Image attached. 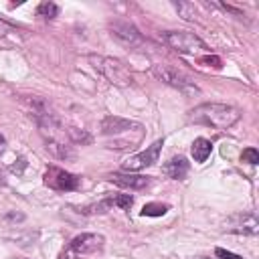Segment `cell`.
<instances>
[{"instance_id": "15", "label": "cell", "mask_w": 259, "mask_h": 259, "mask_svg": "<svg viewBox=\"0 0 259 259\" xmlns=\"http://www.w3.org/2000/svg\"><path fill=\"white\" fill-rule=\"evenodd\" d=\"M47 150H49L53 156L61 158V160H67V158H73V156H75V154H73V150H71L67 144H57V142H51V144H47Z\"/></svg>"}, {"instance_id": "18", "label": "cell", "mask_w": 259, "mask_h": 259, "mask_svg": "<svg viewBox=\"0 0 259 259\" xmlns=\"http://www.w3.org/2000/svg\"><path fill=\"white\" fill-rule=\"evenodd\" d=\"M36 12H38V16H42V18H55V16L59 14V6H57L55 2H42V4H38Z\"/></svg>"}, {"instance_id": "13", "label": "cell", "mask_w": 259, "mask_h": 259, "mask_svg": "<svg viewBox=\"0 0 259 259\" xmlns=\"http://www.w3.org/2000/svg\"><path fill=\"white\" fill-rule=\"evenodd\" d=\"M190 152H192L194 162H204V160L210 156V152H212V144H210L206 138H196V140L192 142Z\"/></svg>"}, {"instance_id": "5", "label": "cell", "mask_w": 259, "mask_h": 259, "mask_svg": "<svg viewBox=\"0 0 259 259\" xmlns=\"http://www.w3.org/2000/svg\"><path fill=\"white\" fill-rule=\"evenodd\" d=\"M103 247V237L95 233H81L75 239H71L69 247L61 251V259H79L83 255L95 253Z\"/></svg>"}, {"instance_id": "10", "label": "cell", "mask_w": 259, "mask_h": 259, "mask_svg": "<svg viewBox=\"0 0 259 259\" xmlns=\"http://www.w3.org/2000/svg\"><path fill=\"white\" fill-rule=\"evenodd\" d=\"M227 229L233 233H243V235H257L259 231V221L255 214L251 212H243V214H235L227 221Z\"/></svg>"}, {"instance_id": "7", "label": "cell", "mask_w": 259, "mask_h": 259, "mask_svg": "<svg viewBox=\"0 0 259 259\" xmlns=\"http://www.w3.org/2000/svg\"><path fill=\"white\" fill-rule=\"evenodd\" d=\"M42 182L53 188V190H61V192H67V190H75L79 188V178L59 166H49L45 176H42Z\"/></svg>"}, {"instance_id": "9", "label": "cell", "mask_w": 259, "mask_h": 259, "mask_svg": "<svg viewBox=\"0 0 259 259\" xmlns=\"http://www.w3.org/2000/svg\"><path fill=\"white\" fill-rule=\"evenodd\" d=\"M109 28H111V34L117 38V40H121L123 45H130V47H138V45H142L144 42V36H142V32L132 24V22H127V20H113L111 24H109Z\"/></svg>"}, {"instance_id": "6", "label": "cell", "mask_w": 259, "mask_h": 259, "mask_svg": "<svg viewBox=\"0 0 259 259\" xmlns=\"http://www.w3.org/2000/svg\"><path fill=\"white\" fill-rule=\"evenodd\" d=\"M152 71H154V75H156L160 81H164V83H168V85L180 89L182 93H198V87L194 85V81H192L188 75H184L182 71L174 69V67H168V65H154Z\"/></svg>"}, {"instance_id": "17", "label": "cell", "mask_w": 259, "mask_h": 259, "mask_svg": "<svg viewBox=\"0 0 259 259\" xmlns=\"http://www.w3.org/2000/svg\"><path fill=\"white\" fill-rule=\"evenodd\" d=\"M174 6H176V10L180 12L182 18H186V20H194V18H196V8H194V4H190V2H174Z\"/></svg>"}, {"instance_id": "19", "label": "cell", "mask_w": 259, "mask_h": 259, "mask_svg": "<svg viewBox=\"0 0 259 259\" xmlns=\"http://www.w3.org/2000/svg\"><path fill=\"white\" fill-rule=\"evenodd\" d=\"M111 200H113V204L119 206L121 210H130L132 204H134V196H130V194H117V196L111 198Z\"/></svg>"}, {"instance_id": "2", "label": "cell", "mask_w": 259, "mask_h": 259, "mask_svg": "<svg viewBox=\"0 0 259 259\" xmlns=\"http://www.w3.org/2000/svg\"><path fill=\"white\" fill-rule=\"evenodd\" d=\"M239 117H241V111L233 105H227V103H202V105H196L188 113L190 121L210 125V127H217V130L231 127Z\"/></svg>"}, {"instance_id": "3", "label": "cell", "mask_w": 259, "mask_h": 259, "mask_svg": "<svg viewBox=\"0 0 259 259\" xmlns=\"http://www.w3.org/2000/svg\"><path fill=\"white\" fill-rule=\"evenodd\" d=\"M89 63H91V67H93L95 71H99V73H101L109 83H113V85L125 87V85H130V83L134 81L130 69H127L121 61H117V59L101 57V55H91V57H89Z\"/></svg>"}, {"instance_id": "22", "label": "cell", "mask_w": 259, "mask_h": 259, "mask_svg": "<svg viewBox=\"0 0 259 259\" xmlns=\"http://www.w3.org/2000/svg\"><path fill=\"white\" fill-rule=\"evenodd\" d=\"M214 253H217V257H219V259H243L241 255H235V253L225 251V249H217Z\"/></svg>"}, {"instance_id": "11", "label": "cell", "mask_w": 259, "mask_h": 259, "mask_svg": "<svg viewBox=\"0 0 259 259\" xmlns=\"http://www.w3.org/2000/svg\"><path fill=\"white\" fill-rule=\"evenodd\" d=\"M109 180L121 188H130V190H142L150 184L148 176H140V174H111Z\"/></svg>"}, {"instance_id": "8", "label": "cell", "mask_w": 259, "mask_h": 259, "mask_svg": "<svg viewBox=\"0 0 259 259\" xmlns=\"http://www.w3.org/2000/svg\"><path fill=\"white\" fill-rule=\"evenodd\" d=\"M162 140H156L152 146H148L144 152L132 156L130 160L123 162V170L125 172H136V170H142V168H148V166H154L158 162V154H160V148H162Z\"/></svg>"}, {"instance_id": "12", "label": "cell", "mask_w": 259, "mask_h": 259, "mask_svg": "<svg viewBox=\"0 0 259 259\" xmlns=\"http://www.w3.org/2000/svg\"><path fill=\"white\" fill-rule=\"evenodd\" d=\"M164 174L168 176V178H172V180H182L186 174H188V162H186V158H182V156H174V158H170L166 164H164Z\"/></svg>"}, {"instance_id": "14", "label": "cell", "mask_w": 259, "mask_h": 259, "mask_svg": "<svg viewBox=\"0 0 259 259\" xmlns=\"http://www.w3.org/2000/svg\"><path fill=\"white\" fill-rule=\"evenodd\" d=\"M65 132H67V138L73 142V144H81V146H85V144H91L93 142V136L89 134V132H85V130H79V127H65Z\"/></svg>"}, {"instance_id": "24", "label": "cell", "mask_w": 259, "mask_h": 259, "mask_svg": "<svg viewBox=\"0 0 259 259\" xmlns=\"http://www.w3.org/2000/svg\"><path fill=\"white\" fill-rule=\"evenodd\" d=\"M6 152V140H4V136L0 134V156Z\"/></svg>"}, {"instance_id": "1", "label": "cell", "mask_w": 259, "mask_h": 259, "mask_svg": "<svg viewBox=\"0 0 259 259\" xmlns=\"http://www.w3.org/2000/svg\"><path fill=\"white\" fill-rule=\"evenodd\" d=\"M101 134L105 138H109L107 148H115V150H125V148H134L142 136H144V125L132 119H123L117 115H107L101 121Z\"/></svg>"}, {"instance_id": "21", "label": "cell", "mask_w": 259, "mask_h": 259, "mask_svg": "<svg viewBox=\"0 0 259 259\" xmlns=\"http://www.w3.org/2000/svg\"><path fill=\"white\" fill-rule=\"evenodd\" d=\"M200 63L212 65V67H217V69H221V67H223V65H221V59H219V57H212V55H204V57L200 59Z\"/></svg>"}, {"instance_id": "20", "label": "cell", "mask_w": 259, "mask_h": 259, "mask_svg": "<svg viewBox=\"0 0 259 259\" xmlns=\"http://www.w3.org/2000/svg\"><path fill=\"white\" fill-rule=\"evenodd\" d=\"M241 160L243 162H247V164H257L259 162V152L255 150V148H245L243 150V154H241Z\"/></svg>"}, {"instance_id": "4", "label": "cell", "mask_w": 259, "mask_h": 259, "mask_svg": "<svg viewBox=\"0 0 259 259\" xmlns=\"http://www.w3.org/2000/svg\"><path fill=\"white\" fill-rule=\"evenodd\" d=\"M162 40L170 49H174L182 55H198V53L206 51V45L194 32H186V30H168L162 34Z\"/></svg>"}, {"instance_id": "23", "label": "cell", "mask_w": 259, "mask_h": 259, "mask_svg": "<svg viewBox=\"0 0 259 259\" xmlns=\"http://www.w3.org/2000/svg\"><path fill=\"white\" fill-rule=\"evenodd\" d=\"M16 162H18V164H12V166H10V170H12V172H16V174H20V172L26 168V160H24V158H18Z\"/></svg>"}, {"instance_id": "16", "label": "cell", "mask_w": 259, "mask_h": 259, "mask_svg": "<svg viewBox=\"0 0 259 259\" xmlns=\"http://www.w3.org/2000/svg\"><path fill=\"white\" fill-rule=\"evenodd\" d=\"M166 210H168V204L148 202V204H144V208L140 212H142V217H162V214H166Z\"/></svg>"}]
</instances>
